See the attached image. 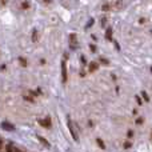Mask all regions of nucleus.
Returning a JSON list of instances; mask_svg holds the SVG:
<instances>
[{
  "label": "nucleus",
  "instance_id": "obj_10",
  "mask_svg": "<svg viewBox=\"0 0 152 152\" xmlns=\"http://www.w3.org/2000/svg\"><path fill=\"white\" fill-rule=\"evenodd\" d=\"M32 42H35V43L37 42V31L36 29H34V34H32Z\"/></svg>",
  "mask_w": 152,
  "mask_h": 152
},
{
  "label": "nucleus",
  "instance_id": "obj_19",
  "mask_svg": "<svg viewBox=\"0 0 152 152\" xmlns=\"http://www.w3.org/2000/svg\"><path fill=\"white\" fill-rule=\"evenodd\" d=\"M7 152H12V147L11 145H7Z\"/></svg>",
  "mask_w": 152,
  "mask_h": 152
},
{
  "label": "nucleus",
  "instance_id": "obj_22",
  "mask_svg": "<svg viewBox=\"0 0 152 152\" xmlns=\"http://www.w3.org/2000/svg\"><path fill=\"white\" fill-rule=\"evenodd\" d=\"M151 72H152V67H151Z\"/></svg>",
  "mask_w": 152,
  "mask_h": 152
},
{
  "label": "nucleus",
  "instance_id": "obj_15",
  "mask_svg": "<svg viewBox=\"0 0 152 152\" xmlns=\"http://www.w3.org/2000/svg\"><path fill=\"white\" fill-rule=\"evenodd\" d=\"M99 60H100V61H102V63H103V64H108V60H107V59H104V58H100V59H99Z\"/></svg>",
  "mask_w": 152,
  "mask_h": 152
},
{
  "label": "nucleus",
  "instance_id": "obj_2",
  "mask_svg": "<svg viewBox=\"0 0 152 152\" xmlns=\"http://www.w3.org/2000/svg\"><path fill=\"white\" fill-rule=\"evenodd\" d=\"M61 76H63V81H67V61H61Z\"/></svg>",
  "mask_w": 152,
  "mask_h": 152
},
{
  "label": "nucleus",
  "instance_id": "obj_14",
  "mask_svg": "<svg viewBox=\"0 0 152 152\" xmlns=\"http://www.w3.org/2000/svg\"><path fill=\"white\" fill-rule=\"evenodd\" d=\"M131 145H132L131 142H126V143H124V148H129Z\"/></svg>",
  "mask_w": 152,
  "mask_h": 152
},
{
  "label": "nucleus",
  "instance_id": "obj_7",
  "mask_svg": "<svg viewBox=\"0 0 152 152\" xmlns=\"http://www.w3.org/2000/svg\"><path fill=\"white\" fill-rule=\"evenodd\" d=\"M37 139H39V142H40V143H43V144H44L45 147H50V143H48L47 140L44 139V137H42V136H37Z\"/></svg>",
  "mask_w": 152,
  "mask_h": 152
},
{
  "label": "nucleus",
  "instance_id": "obj_3",
  "mask_svg": "<svg viewBox=\"0 0 152 152\" xmlns=\"http://www.w3.org/2000/svg\"><path fill=\"white\" fill-rule=\"evenodd\" d=\"M39 123L42 124L43 127H45V128H51V118H50V116H48V118H45L44 120H42V119H40Z\"/></svg>",
  "mask_w": 152,
  "mask_h": 152
},
{
  "label": "nucleus",
  "instance_id": "obj_21",
  "mask_svg": "<svg viewBox=\"0 0 152 152\" xmlns=\"http://www.w3.org/2000/svg\"><path fill=\"white\" fill-rule=\"evenodd\" d=\"M16 152H21V151L20 150H16Z\"/></svg>",
  "mask_w": 152,
  "mask_h": 152
},
{
  "label": "nucleus",
  "instance_id": "obj_9",
  "mask_svg": "<svg viewBox=\"0 0 152 152\" xmlns=\"http://www.w3.org/2000/svg\"><path fill=\"white\" fill-rule=\"evenodd\" d=\"M105 36H107V39H108V40H112V29L108 28V29H107V32H105Z\"/></svg>",
  "mask_w": 152,
  "mask_h": 152
},
{
  "label": "nucleus",
  "instance_id": "obj_11",
  "mask_svg": "<svg viewBox=\"0 0 152 152\" xmlns=\"http://www.w3.org/2000/svg\"><path fill=\"white\" fill-rule=\"evenodd\" d=\"M19 61H20V64L23 67H27V60L24 58H19Z\"/></svg>",
  "mask_w": 152,
  "mask_h": 152
},
{
  "label": "nucleus",
  "instance_id": "obj_17",
  "mask_svg": "<svg viewBox=\"0 0 152 152\" xmlns=\"http://www.w3.org/2000/svg\"><path fill=\"white\" fill-rule=\"evenodd\" d=\"M89 48H91V51H92V52H95V51H96V47H95L94 44H91V45H89Z\"/></svg>",
  "mask_w": 152,
  "mask_h": 152
},
{
  "label": "nucleus",
  "instance_id": "obj_8",
  "mask_svg": "<svg viewBox=\"0 0 152 152\" xmlns=\"http://www.w3.org/2000/svg\"><path fill=\"white\" fill-rule=\"evenodd\" d=\"M3 127H4V129H10V131H13V126L12 124H8V123H3Z\"/></svg>",
  "mask_w": 152,
  "mask_h": 152
},
{
  "label": "nucleus",
  "instance_id": "obj_4",
  "mask_svg": "<svg viewBox=\"0 0 152 152\" xmlns=\"http://www.w3.org/2000/svg\"><path fill=\"white\" fill-rule=\"evenodd\" d=\"M97 68H99V64H97V63H95V61H94V63H91V64H89V72H94V71H96Z\"/></svg>",
  "mask_w": 152,
  "mask_h": 152
},
{
  "label": "nucleus",
  "instance_id": "obj_16",
  "mask_svg": "<svg viewBox=\"0 0 152 152\" xmlns=\"http://www.w3.org/2000/svg\"><path fill=\"white\" fill-rule=\"evenodd\" d=\"M110 10V4H104L103 5V11H108Z\"/></svg>",
  "mask_w": 152,
  "mask_h": 152
},
{
  "label": "nucleus",
  "instance_id": "obj_12",
  "mask_svg": "<svg viewBox=\"0 0 152 152\" xmlns=\"http://www.w3.org/2000/svg\"><path fill=\"white\" fill-rule=\"evenodd\" d=\"M142 95H143V97H144V100H147V102H150V96H148V95H147V92H144V91H143V92H142Z\"/></svg>",
  "mask_w": 152,
  "mask_h": 152
},
{
  "label": "nucleus",
  "instance_id": "obj_1",
  "mask_svg": "<svg viewBox=\"0 0 152 152\" xmlns=\"http://www.w3.org/2000/svg\"><path fill=\"white\" fill-rule=\"evenodd\" d=\"M68 128H69V132H71V135L74 136V139L76 140V142H79V135L77 132H76V128L74 127V124H72V121L68 119Z\"/></svg>",
  "mask_w": 152,
  "mask_h": 152
},
{
  "label": "nucleus",
  "instance_id": "obj_18",
  "mask_svg": "<svg viewBox=\"0 0 152 152\" xmlns=\"http://www.w3.org/2000/svg\"><path fill=\"white\" fill-rule=\"evenodd\" d=\"M24 99L28 100V102H34V99H32V97H28V96H24Z\"/></svg>",
  "mask_w": 152,
  "mask_h": 152
},
{
  "label": "nucleus",
  "instance_id": "obj_20",
  "mask_svg": "<svg viewBox=\"0 0 152 152\" xmlns=\"http://www.w3.org/2000/svg\"><path fill=\"white\" fill-rule=\"evenodd\" d=\"M136 100H137V103H139V104H140V105H142V99H140V97H139V96H136Z\"/></svg>",
  "mask_w": 152,
  "mask_h": 152
},
{
  "label": "nucleus",
  "instance_id": "obj_6",
  "mask_svg": "<svg viewBox=\"0 0 152 152\" xmlns=\"http://www.w3.org/2000/svg\"><path fill=\"white\" fill-rule=\"evenodd\" d=\"M96 143H97V144H99V147L102 148V150H105V144H104V143H103V140L100 139V137H97V139H96Z\"/></svg>",
  "mask_w": 152,
  "mask_h": 152
},
{
  "label": "nucleus",
  "instance_id": "obj_13",
  "mask_svg": "<svg viewBox=\"0 0 152 152\" xmlns=\"http://www.w3.org/2000/svg\"><path fill=\"white\" fill-rule=\"evenodd\" d=\"M21 5H23L24 10H27V8L29 7V3H28V1H23V3H21Z\"/></svg>",
  "mask_w": 152,
  "mask_h": 152
},
{
  "label": "nucleus",
  "instance_id": "obj_5",
  "mask_svg": "<svg viewBox=\"0 0 152 152\" xmlns=\"http://www.w3.org/2000/svg\"><path fill=\"white\" fill-rule=\"evenodd\" d=\"M69 39H71V47L76 48V35H75V34H72L71 36H69Z\"/></svg>",
  "mask_w": 152,
  "mask_h": 152
}]
</instances>
